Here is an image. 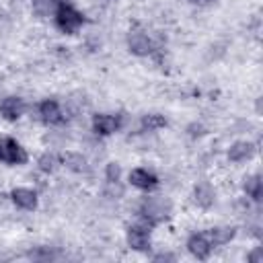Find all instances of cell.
Listing matches in <instances>:
<instances>
[{"label": "cell", "instance_id": "1", "mask_svg": "<svg viewBox=\"0 0 263 263\" xmlns=\"http://www.w3.org/2000/svg\"><path fill=\"white\" fill-rule=\"evenodd\" d=\"M53 18H55V27L62 31V33H68V35H74L82 25H84V14L80 10H76L70 2L66 0H55V12H53Z\"/></svg>", "mask_w": 263, "mask_h": 263}, {"label": "cell", "instance_id": "2", "mask_svg": "<svg viewBox=\"0 0 263 263\" xmlns=\"http://www.w3.org/2000/svg\"><path fill=\"white\" fill-rule=\"evenodd\" d=\"M140 222H144L146 226H156L158 222L166 220L171 214V201L164 197H146L140 203Z\"/></svg>", "mask_w": 263, "mask_h": 263}, {"label": "cell", "instance_id": "3", "mask_svg": "<svg viewBox=\"0 0 263 263\" xmlns=\"http://www.w3.org/2000/svg\"><path fill=\"white\" fill-rule=\"evenodd\" d=\"M27 152L25 148L14 140V138H0V162L16 166L27 162Z\"/></svg>", "mask_w": 263, "mask_h": 263}, {"label": "cell", "instance_id": "4", "mask_svg": "<svg viewBox=\"0 0 263 263\" xmlns=\"http://www.w3.org/2000/svg\"><path fill=\"white\" fill-rule=\"evenodd\" d=\"M127 245L134 251H148L150 249V226L144 222L134 224L127 228Z\"/></svg>", "mask_w": 263, "mask_h": 263}, {"label": "cell", "instance_id": "5", "mask_svg": "<svg viewBox=\"0 0 263 263\" xmlns=\"http://www.w3.org/2000/svg\"><path fill=\"white\" fill-rule=\"evenodd\" d=\"M121 127V115L99 113L92 117V132L97 136H111Z\"/></svg>", "mask_w": 263, "mask_h": 263}, {"label": "cell", "instance_id": "6", "mask_svg": "<svg viewBox=\"0 0 263 263\" xmlns=\"http://www.w3.org/2000/svg\"><path fill=\"white\" fill-rule=\"evenodd\" d=\"M187 249H189V253H191L193 257H197V259H208L210 253H212V249H214V245H212L208 232H195V234L189 236Z\"/></svg>", "mask_w": 263, "mask_h": 263}, {"label": "cell", "instance_id": "7", "mask_svg": "<svg viewBox=\"0 0 263 263\" xmlns=\"http://www.w3.org/2000/svg\"><path fill=\"white\" fill-rule=\"evenodd\" d=\"M127 47L134 55H150L154 51L152 39L142 31H129L127 35Z\"/></svg>", "mask_w": 263, "mask_h": 263}, {"label": "cell", "instance_id": "8", "mask_svg": "<svg viewBox=\"0 0 263 263\" xmlns=\"http://www.w3.org/2000/svg\"><path fill=\"white\" fill-rule=\"evenodd\" d=\"M39 115H41V121L47 123V125H60V123L66 119V115H64L60 103L53 101V99H45V101L39 105Z\"/></svg>", "mask_w": 263, "mask_h": 263}, {"label": "cell", "instance_id": "9", "mask_svg": "<svg viewBox=\"0 0 263 263\" xmlns=\"http://www.w3.org/2000/svg\"><path fill=\"white\" fill-rule=\"evenodd\" d=\"M129 183L142 191H152L158 187V177L148 168H134L129 173Z\"/></svg>", "mask_w": 263, "mask_h": 263}, {"label": "cell", "instance_id": "10", "mask_svg": "<svg viewBox=\"0 0 263 263\" xmlns=\"http://www.w3.org/2000/svg\"><path fill=\"white\" fill-rule=\"evenodd\" d=\"M25 113V101L18 97H6L0 103V115L6 121H16Z\"/></svg>", "mask_w": 263, "mask_h": 263}, {"label": "cell", "instance_id": "11", "mask_svg": "<svg viewBox=\"0 0 263 263\" xmlns=\"http://www.w3.org/2000/svg\"><path fill=\"white\" fill-rule=\"evenodd\" d=\"M10 197H12V201H14L21 210L33 212V210L37 208V193H35L33 189H29V187H16V189H12Z\"/></svg>", "mask_w": 263, "mask_h": 263}, {"label": "cell", "instance_id": "12", "mask_svg": "<svg viewBox=\"0 0 263 263\" xmlns=\"http://www.w3.org/2000/svg\"><path fill=\"white\" fill-rule=\"evenodd\" d=\"M214 199H216V193H214V187H212L208 181H199V183L193 187V201H195L199 208H203V210L212 208V205H214Z\"/></svg>", "mask_w": 263, "mask_h": 263}, {"label": "cell", "instance_id": "13", "mask_svg": "<svg viewBox=\"0 0 263 263\" xmlns=\"http://www.w3.org/2000/svg\"><path fill=\"white\" fill-rule=\"evenodd\" d=\"M255 154V144L251 142H234L228 150V160L232 162H245Z\"/></svg>", "mask_w": 263, "mask_h": 263}, {"label": "cell", "instance_id": "14", "mask_svg": "<svg viewBox=\"0 0 263 263\" xmlns=\"http://www.w3.org/2000/svg\"><path fill=\"white\" fill-rule=\"evenodd\" d=\"M234 234H236V228H232V226H216V228H210L208 230V236H210V240H212L214 247H220V245L230 242L234 238Z\"/></svg>", "mask_w": 263, "mask_h": 263}, {"label": "cell", "instance_id": "15", "mask_svg": "<svg viewBox=\"0 0 263 263\" xmlns=\"http://www.w3.org/2000/svg\"><path fill=\"white\" fill-rule=\"evenodd\" d=\"M60 162H62L64 166H68L70 171H74V173H84V171L88 168L86 158H84L82 154H78V152H64V154L60 156Z\"/></svg>", "mask_w": 263, "mask_h": 263}, {"label": "cell", "instance_id": "16", "mask_svg": "<svg viewBox=\"0 0 263 263\" xmlns=\"http://www.w3.org/2000/svg\"><path fill=\"white\" fill-rule=\"evenodd\" d=\"M245 193H247V197H251L255 201H261L263 183H261V177L259 175H251V177L245 179Z\"/></svg>", "mask_w": 263, "mask_h": 263}, {"label": "cell", "instance_id": "17", "mask_svg": "<svg viewBox=\"0 0 263 263\" xmlns=\"http://www.w3.org/2000/svg\"><path fill=\"white\" fill-rule=\"evenodd\" d=\"M140 125H142L144 132H154V129L164 127V125H166V119H164L162 115H158V113H148V115L142 117Z\"/></svg>", "mask_w": 263, "mask_h": 263}, {"label": "cell", "instance_id": "18", "mask_svg": "<svg viewBox=\"0 0 263 263\" xmlns=\"http://www.w3.org/2000/svg\"><path fill=\"white\" fill-rule=\"evenodd\" d=\"M37 164H39V171L41 173H55V168L60 166V156H55V154H49V152H45L39 160H37Z\"/></svg>", "mask_w": 263, "mask_h": 263}, {"label": "cell", "instance_id": "19", "mask_svg": "<svg viewBox=\"0 0 263 263\" xmlns=\"http://www.w3.org/2000/svg\"><path fill=\"white\" fill-rule=\"evenodd\" d=\"M33 10L39 16H49L55 12V0H33Z\"/></svg>", "mask_w": 263, "mask_h": 263}, {"label": "cell", "instance_id": "20", "mask_svg": "<svg viewBox=\"0 0 263 263\" xmlns=\"http://www.w3.org/2000/svg\"><path fill=\"white\" fill-rule=\"evenodd\" d=\"M105 177H107V183H117L119 177H121V168L117 162H109L107 168H105Z\"/></svg>", "mask_w": 263, "mask_h": 263}, {"label": "cell", "instance_id": "21", "mask_svg": "<svg viewBox=\"0 0 263 263\" xmlns=\"http://www.w3.org/2000/svg\"><path fill=\"white\" fill-rule=\"evenodd\" d=\"M247 259H249L251 263H261V261H263V247H257Z\"/></svg>", "mask_w": 263, "mask_h": 263}, {"label": "cell", "instance_id": "22", "mask_svg": "<svg viewBox=\"0 0 263 263\" xmlns=\"http://www.w3.org/2000/svg\"><path fill=\"white\" fill-rule=\"evenodd\" d=\"M203 134V125H199V123H193V125H189V136H201Z\"/></svg>", "mask_w": 263, "mask_h": 263}, {"label": "cell", "instance_id": "23", "mask_svg": "<svg viewBox=\"0 0 263 263\" xmlns=\"http://www.w3.org/2000/svg\"><path fill=\"white\" fill-rule=\"evenodd\" d=\"M154 261H175V255H168V253H160L154 257Z\"/></svg>", "mask_w": 263, "mask_h": 263}, {"label": "cell", "instance_id": "24", "mask_svg": "<svg viewBox=\"0 0 263 263\" xmlns=\"http://www.w3.org/2000/svg\"><path fill=\"white\" fill-rule=\"evenodd\" d=\"M189 2H193V4H197V6H205V4H212L214 0H189Z\"/></svg>", "mask_w": 263, "mask_h": 263}]
</instances>
